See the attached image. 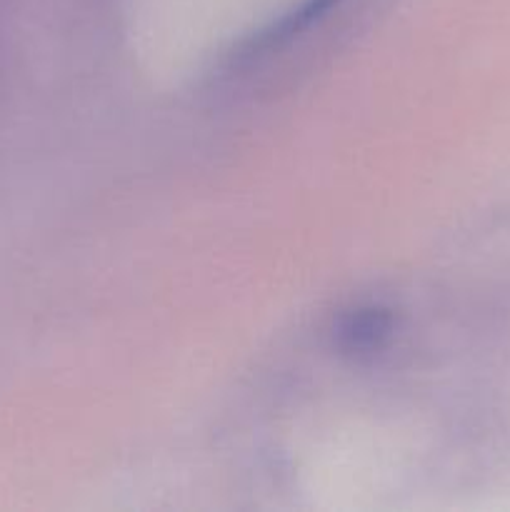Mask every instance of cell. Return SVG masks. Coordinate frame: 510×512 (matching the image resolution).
Returning a JSON list of instances; mask_svg holds the SVG:
<instances>
[{
    "label": "cell",
    "instance_id": "1",
    "mask_svg": "<svg viewBox=\"0 0 510 512\" xmlns=\"http://www.w3.org/2000/svg\"><path fill=\"white\" fill-rule=\"evenodd\" d=\"M393 333V318L380 308H360L343 320L338 330L340 348L345 353H375Z\"/></svg>",
    "mask_w": 510,
    "mask_h": 512
}]
</instances>
